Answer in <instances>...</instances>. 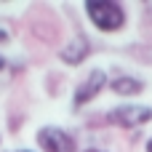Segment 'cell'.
Segmentation results:
<instances>
[{
	"label": "cell",
	"mask_w": 152,
	"mask_h": 152,
	"mask_svg": "<svg viewBox=\"0 0 152 152\" xmlns=\"http://www.w3.org/2000/svg\"><path fill=\"white\" fill-rule=\"evenodd\" d=\"M86 16L99 32H118L126 27V8L115 0H88Z\"/></svg>",
	"instance_id": "obj_1"
},
{
	"label": "cell",
	"mask_w": 152,
	"mask_h": 152,
	"mask_svg": "<svg viewBox=\"0 0 152 152\" xmlns=\"http://www.w3.org/2000/svg\"><path fill=\"white\" fill-rule=\"evenodd\" d=\"M35 142H37V147L43 152H75L77 150L75 139L64 128H59V126H43V128H37Z\"/></svg>",
	"instance_id": "obj_2"
},
{
	"label": "cell",
	"mask_w": 152,
	"mask_h": 152,
	"mask_svg": "<svg viewBox=\"0 0 152 152\" xmlns=\"http://www.w3.org/2000/svg\"><path fill=\"white\" fill-rule=\"evenodd\" d=\"M152 120V107L147 104H120L110 112V123L120 128H142Z\"/></svg>",
	"instance_id": "obj_3"
},
{
	"label": "cell",
	"mask_w": 152,
	"mask_h": 152,
	"mask_svg": "<svg viewBox=\"0 0 152 152\" xmlns=\"http://www.w3.org/2000/svg\"><path fill=\"white\" fill-rule=\"evenodd\" d=\"M104 86H110V83H107V72H104V69H91V72L77 83V88H75V94H72L75 110H80V107H86L88 102H94V99L104 91Z\"/></svg>",
	"instance_id": "obj_4"
},
{
	"label": "cell",
	"mask_w": 152,
	"mask_h": 152,
	"mask_svg": "<svg viewBox=\"0 0 152 152\" xmlns=\"http://www.w3.org/2000/svg\"><path fill=\"white\" fill-rule=\"evenodd\" d=\"M88 56H91V40H88V35H83V32L72 35L69 43H67V45L61 48V53H59V59H61L64 64H69V67H80Z\"/></svg>",
	"instance_id": "obj_5"
},
{
	"label": "cell",
	"mask_w": 152,
	"mask_h": 152,
	"mask_svg": "<svg viewBox=\"0 0 152 152\" xmlns=\"http://www.w3.org/2000/svg\"><path fill=\"white\" fill-rule=\"evenodd\" d=\"M110 88H112V94H115V96L128 99V96H139V94L144 91V80L131 77V75H118V77H112V80H110Z\"/></svg>",
	"instance_id": "obj_6"
},
{
	"label": "cell",
	"mask_w": 152,
	"mask_h": 152,
	"mask_svg": "<svg viewBox=\"0 0 152 152\" xmlns=\"http://www.w3.org/2000/svg\"><path fill=\"white\" fill-rule=\"evenodd\" d=\"M5 40H8V32H5V29H0V43H5Z\"/></svg>",
	"instance_id": "obj_7"
},
{
	"label": "cell",
	"mask_w": 152,
	"mask_h": 152,
	"mask_svg": "<svg viewBox=\"0 0 152 152\" xmlns=\"http://www.w3.org/2000/svg\"><path fill=\"white\" fill-rule=\"evenodd\" d=\"M144 152H152V139H147V144H144Z\"/></svg>",
	"instance_id": "obj_8"
},
{
	"label": "cell",
	"mask_w": 152,
	"mask_h": 152,
	"mask_svg": "<svg viewBox=\"0 0 152 152\" xmlns=\"http://www.w3.org/2000/svg\"><path fill=\"white\" fill-rule=\"evenodd\" d=\"M3 69H5V56L0 53V72H3Z\"/></svg>",
	"instance_id": "obj_9"
},
{
	"label": "cell",
	"mask_w": 152,
	"mask_h": 152,
	"mask_svg": "<svg viewBox=\"0 0 152 152\" xmlns=\"http://www.w3.org/2000/svg\"><path fill=\"white\" fill-rule=\"evenodd\" d=\"M83 152H104V150H96V147H88V150H83Z\"/></svg>",
	"instance_id": "obj_10"
},
{
	"label": "cell",
	"mask_w": 152,
	"mask_h": 152,
	"mask_svg": "<svg viewBox=\"0 0 152 152\" xmlns=\"http://www.w3.org/2000/svg\"><path fill=\"white\" fill-rule=\"evenodd\" d=\"M8 152H32V150H8Z\"/></svg>",
	"instance_id": "obj_11"
}]
</instances>
